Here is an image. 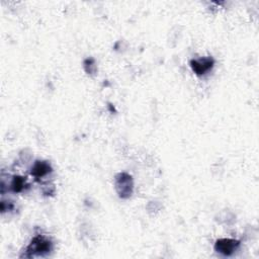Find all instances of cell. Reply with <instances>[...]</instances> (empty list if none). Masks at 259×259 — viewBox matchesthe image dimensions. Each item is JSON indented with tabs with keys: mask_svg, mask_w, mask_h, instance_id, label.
Segmentation results:
<instances>
[{
	"mask_svg": "<svg viewBox=\"0 0 259 259\" xmlns=\"http://www.w3.org/2000/svg\"><path fill=\"white\" fill-rule=\"evenodd\" d=\"M53 172V168L51 164L48 161H40L37 160L35 161L30 169V174L36 179L40 180L41 178L48 176Z\"/></svg>",
	"mask_w": 259,
	"mask_h": 259,
	"instance_id": "5b68a950",
	"label": "cell"
},
{
	"mask_svg": "<svg viewBox=\"0 0 259 259\" xmlns=\"http://www.w3.org/2000/svg\"><path fill=\"white\" fill-rule=\"evenodd\" d=\"M114 185L116 192L120 198H128L134 189L133 178L127 173H118L114 178Z\"/></svg>",
	"mask_w": 259,
	"mask_h": 259,
	"instance_id": "7a4b0ae2",
	"label": "cell"
},
{
	"mask_svg": "<svg viewBox=\"0 0 259 259\" xmlns=\"http://www.w3.org/2000/svg\"><path fill=\"white\" fill-rule=\"evenodd\" d=\"M28 187H29V184L27 183L26 178L22 176H13L10 182V189L15 193L22 192Z\"/></svg>",
	"mask_w": 259,
	"mask_h": 259,
	"instance_id": "8992f818",
	"label": "cell"
},
{
	"mask_svg": "<svg viewBox=\"0 0 259 259\" xmlns=\"http://www.w3.org/2000/svg\"><path fill=\"white\" fill-rule=\"evenodd\" d=\"M240 247V241L235 239H219L214 243V250L224 255V256H231L233 255Z\"/></svg>",
	"mask_w": 259,
	"mask_h": 259,
	"instance_id": "277c9868",
	"label": "cell"
},
{
	"mask_svg": "<svg viewBox=\"0 0 259 259\" xmlns=\"http://www.w3.org/2000/svg\"><path fill=\"white\" fill-rule=\"evenodd\" d=\"M189 64L192 71L197 76H203L213 68L214 60L211 57H201L197 59H192Z\"/></svg>",
	"mask_w": 259,
	"mask_h": 259,
	"instance_id": "3957f363",
	"label": "cell"
},
{
	"mask_svg": "<svg viewBox=\"0 0 259 259\" xmlns=\"http://www.w3.org/2000/svg\"><path fill=\"white\" fill-rule=\"evenodd\" d=\"M53 242L44 235H36L25 249L24 257H44L53 251Z\"/></svg>",
	"mask_w": 259,
	"mask_h": 259,
	"instance_id": "6da1fadb",
	"label": "cell"
}]
</instances>
